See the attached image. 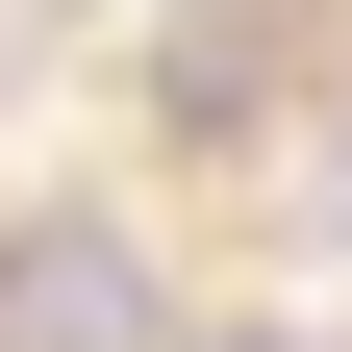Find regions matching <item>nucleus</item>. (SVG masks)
Listing matches in <instances>:
<instances>
[{
    "label": "nucleus",
    "mask_w": 352,
    "mask_h": 352,
    "mask_svg": "<svg viewBox=\"0 0 352 352\" xmlns=\"http://www.w3.org/2000/svg\"><path fill=\"white\" fill-rule=\"evenodd\" d=\"M0 352H151V252L126 227H25L0 252Z\"/></svg>",
    "instance_id": "f257e3e1"
},
{
    "label": "nucleus",
    "mask_w": 352,
    "mask_h": 352,
    "mask_svg": "<svg viewBox=\"0 0 352 352\" xmlns=\"http://www.w3.org/2000/svg\"><path fill=\"white\" fill-rule=\"evenodd\" d=\"M327 227H352V151H327Z\"/></svg>",
    "instance_id": "f03ea898"
}]
</instances>
